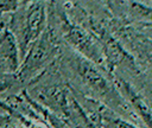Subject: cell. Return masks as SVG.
I'll use <instances>...</instances> for the list:
<instances>
[{"mask_svg":"<svg viewBox=\"0 0 152 128\" xmlns=\"http://www.w3.org/2000/svg\"><path fill=\"white\" fill-rule=\"evenodd\" d=\"M65 37L66 39L81 52L87 55L89 58H99V52L96 50V46L94 45L91 38L78 26L75 25H65Z\"/></svg>","mask_w":152,"mask_h":128,"instance_id":"1","label":"cell"},{"mask_svg":"<svg viewBox=\"0 0 152 128\" xmlns=\"http://www.w3.org/2000/svg\"><path fill=\"white\" fill-rule=\"evenodd\" d=\"M77 71L80 76L87 82L91 88H94L99 92H104L107 94L109 91V85L107 81L102 77V75L87 60L81 59L77 63Z\"/></svg>","mask_w":152,"mask_h":128,"instance_id":"2","label":"cell"},{"mask_svg":"<svg viewBox=\"0 0 152 128\" xmlns=\"http://www.w3.org/2000/svg\"><path fill=\"white\" fill-rule=\"evenodd\" d=\"M120 83H121V88H122L126 97L131 102V104L135 108L137 113L142 117V120L145 121V123L150 128H152V113H151L150 108L147 107V104L145 103V101L129 87L128 83H126L125 81H120Z\"/></svg>","mask_w":152,"mask_h":128,"instance_id":"3","label":"cell"},{"mask_svg":"<svg viewBox=\"0 0 152 128\" xmlns=\"http://www.w3.org/2000/svg\"><path fill=\"white\" fill-rule=\"evenodd\" d=\"M44 25V11L42 7L37 6L36 8H32L28 19H27V38L30 39L34 38L39 32L42 31Z\"/></svg>","mask_w":152,"mask_h":128,"instance_id":"4","label":"cell"}]
</instances>
